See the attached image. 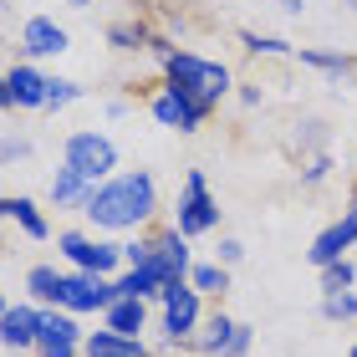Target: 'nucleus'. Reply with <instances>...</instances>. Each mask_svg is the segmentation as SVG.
<instances>
[{
	"mask_svg": "<svg viewBox=\"0 0 357 357\" xmlns=\"http://www.w3.org/2000/svg\"><path fill=\"white\" fill-rule=\"evenodd\" d=\"M82 215L97 225V230H149L153 215H158V184H153V174L149 169H128V174H112L102 178L92 194H87V204H82Z\"/></svg>",
	"mask_w": 357,
	"mask_h": 357,
	"instance_id": "1",
	"label": "nucleus"
},
{
	"mask_svg": "<svg viewBox=\"0 0 357 357\" xmlns=\"http://www.w3.org/2000/svg\"><path fill=\"white\" fill-rule=\"evenodd\" d=\"M158 67H164V87L169 92L189 97L194 107H209V112H215L225 97H230V87H235L230 67H225V61H209L199 52H174V56L158 61Z\"/></svg>",
	"mask_w": 357,
	"mask_h": 357,
	"instance_id": "2",
	"label": "nucleus"
},
{
	"mask_svg": "<svg viewBox=\"0 0 357 357\" xmlns=\"http://www.w3.org/2000/svg\"><path fill=\"white\" fill-rule=\"evenodd\" d=\"M61 164L72 174H82L97 189L102 178L118 174V143H112L102 128H77V133H67V143H61Z\"/></svg>",
	"mask_w": 357,
	"mask_h": 357,
	"instance_id": "3",
	"label": "nucleus"
},
{
	"mask_svg": "<svg viewBox=\"0 0 357 357\" xmlns=\"http://www.w3.org/2000/svg\"><path fill=\"white\" fill-rule=\"evenodd\" d=\"M169 225H174L184 240H199V235H215V230H220V199L209 194V184H204L199 169L184 174V184H178V199H174V220H169Z\"/></svg>",
	"mask_w": 357,
	"mask_h": 357,
	"instance_id": "4",
	"label": "nucleus"
},
{
	"mask_svg": "<svg viewBox=\"0 0 357 357\" xmlns=\"http://www.w3.org/2000/svg\"><path fill=\"white\" fill-rule=\"evenodd\" d=\"M56 250L67 255V266L72 271H82V275H118L123 266V245H112V240H97V235H82V230H61L56 235Z\"/></svg>",
	"mask_w": 357,
	"mask_h": 357,
	"instance_id": "5",
	"label": "nucleus"
},
{
	"mask_svg": "<svg viewBox=\"0 0 357 357\" xmlns=\"http://www.w3.org/2000/svg\"><path fill=\"white\" fill-rule=\"evenodd\" d=\"M199 291H194L189 281H174V286H164V296H158V306H164V337L174 347H189L194 342V332H199V321H204V312H199Z\"/></svg>",
	"mask_w": 357,
	"mask_h": 357,
	"instance_id": "6",
	"label": "nucleus"
},
{
	"mask_svg": "<svg viewBox=\"0 0 357 357\" xmlns=\"http://www.w3.org/2000/svg\"><path fill=\"white\" fill-rule=\"evenodd\" d=\"M118 301V286L107 275H82V271H61V312L72 317H92V312H107Z\"/></svg>",
	"mask_w": 357,
	"mask_h": 357,
	"instance_id": "7",
	"label": "nucleus"
},
{
	"mask_svg": "<svg viewBox=\"0 0 357 357\" xmlns=\"http://www.w3.org/2000/svg\"><path fill=\"white\" fill-rule=\"evenodd\" d=\"M82 327H77L72 312L61 306H46L41 312V332H36V357H82Z\"/></svg>",
	"mask_w": 357,
	"mask_h": 357,
	"instance_id": "8",
	"label": "nucleus"
},
{
	"mask_svg": "<svg viewBox=\"0 0 357 357\" xmlns=\"http://www.w3.org/2000/svg\"><path fill=\"white\" fill-rule=\"evenodd\" d=\"M357 245V194H352V204L337 215L327 230H321L317 240H312V250H306V261H312L317 271L321 266H332V261H347V250Z\"/></svg>",
	"mask_w": 357,
	"mask_h": 357,
	"instance_id": "9",
	"label": "nucleus"
},
{
	"mask_svg": "<svg viewBox=\"0 0 357 357\" xmlns=\"http://www.w3.org/2000/svg\"><path fill=\"white\" fill-rule=\"evenodd\" d=\"M149 112H153L158 128H174V133H199V128L209 123V107H194L189 97L169 92L164 82H158V92L149 97Z\"/></svg>",
	"mask_w": 357,
	"mask_h": 357,
	"instance_id": "10",
	"label": "nucleus"
},
{
	"mask_svg": "<svg viewBox=\"0 0 357 357\" xmlns=\"http://www.w3.org/2000/svg\"><path fill=\"white\" fill-rule=\"evenodd\" d=\"M153 230V266L169 275V286L174 281H189V266H194V255H189V240L174 230V225H149Z\"/></svg>",
	"mask_w": 357,
	"mask_h": 357,
	"instance_id": "11",
	"label": "nucleus"
},
{
	"mask_svg": "<svg viewBox=\"0 0 357 357\" xmlns=\"http://www.w3.org/2000/svg\"><path fill=\"white\" fill-rule=\"evenodd\" d=\"M36 332H41V306H31V301L6 306V317H0V342L10 352H36Z\"/></svg>",
	"mask_w": 357,
	"mask_h": 357,
	"instance_id": "12",
	"label": "nucleus"
},
{
	"mask_svg": "<svg viewBox=\"0 0 357 357\" xmlns=\"http://www.w3.org/2000/svg\"><path fill=\"white\" fill-rule=\"evenodd\" d=\"M6 92H10V107L21 112H41L46 107V72L36 61H15L6 72Z\"/></svg>",
	"mask_w": 357,
	"mask_h": 357,
	"instance_id": "13",
	"label": "nucleus"
},
{
	"mask_svg": "<svg viewBox=\"0 0 357 357\" xmlns=\"http://www.w3.org/2000/svg\"><path fill=\"white\" fill-rule=\"evenodd\" d=\"M67 46H72L67 26H56L52 15H31V21L21 26V52H26V61H36V56H61Z\"/></svg>",
	"mask_w": 357,
	"mask_h": 357,
	"instance_id": "14",
	"label": "nucleus"
},
{
	"mask_svg": "<svg viewBox=\"0 0 357 357\" xmlns=\"http://www.w3.org/2000/svg\"><path fill=\"white\" fill-rule=\"evenodd\" d=\"M0 220H15V230L31 240H52V225H46L41 204L26 199V194H0Z\"/></svg>",
	"mask_w": 357,
	"mask_h": 357,
	"instance_id": "15",
	"label": "nucleus"
},
{
	"mask_svg": "<svg viewBox=\"0 0 357 357\" xmlns=\"http://www.w3.org/2000/svg\"><path fill=\"white\" fill-rule=\"evenodd\" d=\"M112 286H118V296H133V301H158V296H164V286H169V275L149 261V266H128L123 275H112Z\"/></svg>",
	"mask_w": 357,
	"mask_h": 357,
	"instance_id": "16",
	"label": "nucleus"
},
{
	"mask_svg": "<svg viewBox=\"0 0 357 357\" xmlns=\"http://www.w3.org/2000/svg\"><path fill=\"white\" fill-rule=\"evenodd\" d=\"M235 327L240 321L235 317H225V312H215L209 321H199V332H194V352H204V357H225L230 352V342H235Z\"/></svg>",
	"mask_w": 357,
	"mask_h": 357,
	"instance_id": "17",
	"label": "nucleus"
},
{
	"mask_svg": "<svg viewBox=\"0 0 357 357\" xmlns=\"http://www.w3.org/2000/svg\"><path fill=\"white\" fill-rule=\"evenodd\" d=\"M102 327L118 332V337H138L143 327H149V301H133V296H118L102 312Z\"/></svg>",
	"mask_w": 357,
	"mask_h": 357,
	"instance_id": "18",
	"label": "nucleus"
},
{
	"mask_svg": "<svg viewBox=\"0 0 357 357\" xmlns=\"http://www.w3.org/2000/svg\"><path fill=\"white\" fill-rule=\"evenodd\" d=\"M82 357H149V347L138 337H118V332H87L82 337Z\"/></svg>",
	"mask_w": 357,
	"mask_h": 357,
	"instance_id": "19",
	"label": "nucleus"
},
{
	"mask_svg": "<svg viewBox=\"0 0 357 357\" xmlns=\"http://www.w3.org/2000/svg\"><path fill=\"white\" fill-rule=\"evenodd\" d=\"M46 194H52V204H56V209H82V204H87V194H92V184H87L82 174H72L67 164H61V169L52 174V189H46Z\"/></svg>",
	"mask_w": 357,
	"mask_h": 357,
	"instance_id": "20",
	"label": "nucleus"
},
{
	"mask_svg": "<svg viewBox=\"0 0 357 357\" xmlns=\"http://www.w3.org/2000/svg\"><path fill=\"white\" fill-rule=\"evenodd\" d=\"M26 291H31V306H56L61 301V271L56 266H31L26 271Z\"/></svg>",
	"mask_w": 357,
	"mask_h": 357,
	"instance_id": "21",
	"label": "nucleus"
},
{
	"mask_svg": "<svg viewBox=\"0 0 357 357\" xmlns=\"http://www.w3.org/2000/svg\"><path fill=\"white\" fill-rule=\"evenodd\" d=\"M291 56H296L301 67L327 72V77H352V72H357V56H347V52H312V46H296Z\"/></svg>",
	"mask_w": 357,
	"mask_h": 357,
	"instance_id": "22",
	"label": "nucleus"
},
{
	"mask_svg": "<svg viewBox=\"0 0 357 357\" xmlns=\"http://www.w3.org/2000/svg\"><path fill=\"white\" fill-rule=\"evenodd\" d=\"M189 286L199 291V296H225V291H230V266H220V261H194V266H189Z\"/></svg>",
	"mask_w": 357,
	"mask_h": 357,
	"instance_id": "23",
	"label": "nucleus"
},
{
	"mask_svg": "<svg viewBox=\"0 0 357 357\" xmlns=\"http://www.w3.org/2000/svg\"><path fill=\"white\" fill-rule=\"evenodd\" d=\"M107 41L118 46V52H153L158 31H149L143 21H118V26H107Z\"/></svg>",
	"mask_w": 357,
	"mask_h": 357,
	"instance_id": "24",
	"label": "nucleus"
},
{
	"mask_svg": "<svg viewBox=\"0 0 357 357\" xmlns=\"http://www.w3.org/2000/svg\"><path fill=\"white\" fill-rule=\"evenodd\" d=\"M82 92H87V87H82V82H72V77H46V112L72 107Z\"/></svg>",
	"mask_w": 357,
	"mask_h": 357,
	"instance_id": "25",
	"label": "nucleus"
},
{
	"mask_svg": "<svg viewBox=\"0 0 357 357\" xmlns=\"http://www.w3.org/2000/svg\"><path fill=\"white\" fill-rule=\"evenodd\" d=\"M352 281H357V266H352V261H332V266H321V296L352 291Z\"/></svg>",
	"mask_w": 357,
	"mask_h": 357,
	"instance_id": "26",
	"label": "nucleus"
},
{
	"mask_svg": "<svg viewBox=\"0 0 357 357\" xmlns=\"http://www.w3.org/2000/svg\"><path fill=\"white\" fill-rule=\"evenodd\" d=\"M240 41H245V52H255V56H291V52H296L291 41H281V36H261V31H240Z\"/></svg>",
	"mask_w": 357,
	"mask_h": 357,
	"instance_id": "27",
	"label": "nucleus"
},
{
	"mask_svg": "<svg viewBox=\"0 0 357 357\" xmlns=\"http://www.w3.org/2000/svg\"><path fill=\"white\" fill-rule=\"evenodd\" d=\"M321 317H327V321H352V317H357V296H352V291L321 296Z\"/></svg>",
	"mask_w": 357,
	"mask_h": 357,
	"instance_id": "28",
	"label": "nucleus"
},
{
	"mask_svg": "<svg viewBox=\"0 0 357 357\" xmlns=\"http://www.w3.org/2000/svg\"><path fill=\"white\" fill-rule=\"evenodd\" d=\"M149 261H153V230H143V235H133L123 245V271L128 266H149Z\"/></svg>",
	"mask_w": 357,
	"mask_h": 357,
	"instance_id": "29",
	"label": "nucleus"
},
{
	"mask_svg": "<svg viewBox=\"0 0 357 357\" xmlns=\"http://www.w3.org/2000/svg\"><path fill=\"white\" fill-rule=\"evenodd\" d=\"M21 158H31V138H0V164H21Z\"/></svg>",
	"mask_w": 357,
	"mask_h": 357,
	"instance_id": "30",
	"label": "nucleus"
},
{
	"mask_svg": "<svg viewBox=\"0 0 357 357\" xmlns=\"http://www.w3.org/2000/svg\"><path fill=\"white\" fill-rule=\"evenodd\" d=\"M250 342H255V327H245V321H240V327H235V342H230V352H225V357H245Z\"/></svg>",
	"mask_w": 357,
	"mask_h": 357,
	"instance_id": "31",
	"label": "nucleus"
},
{
	"mask_svg": "<svg viewBox=\"0 0 357 357\" xmlns=\"http://www.w3.org/2000/svg\"><path fill=\"white\" fill-rule=\"evenodd\" d=\"M240 255H245V245H240L235 235H225V240H220V255H215V261H220V266H235Z\"/></svg>",
	"mask_w": 357,
	"mask_h": 357,
	"instance_id": "32",
	"label": "nucleus"
},
{
	"mask_svg": "<svg viewBox=\"0 0 357 357\" xmlns=\"http://www.w3.org/2000/svg\"><path fill=\"white\" fill-rule=\"evenodd\" d=\"M327 169H332V158H327V153L312 158V169H306V184H321V178H327Z\"/></svg>",
	"mask_w": 357,
	"mask_h": 357,
	"instance_id": "33",
	"label": "nucleus"
},
{
	"mask_svg": "<svg viewBox=\"0 0 357 357\" xmlns=\"http://www.w3.org/2000/svg\"><path fill=\"white\" fill-rule=\"evenodd\" d=\"M240 102H245V107H261V87H240Z\"/></svg>",
	"mask_w": 357,
	"mask_h": 357,
	"instance_id": "34",
	"label": "nucleus"
},
{
	"mask_svg": "<svg viewBox=\"0 0 357 357\" xmlns=\"http://www.w3.org/2000/svg\"><path fill=\"white\" fill-rule=\"evenodd\" d=\"M0 112H10V92H6V72H0Z\"/></svg>",
	"mask_w": 357,
	"mask_h": 357,
	"instance_id": "35",
	"label": "nucleus"
},
{
	"mask_svg": "<svg viewBox=\"0 0 357 357\" xmlns=\"http://www.w3.org/2000/svg\"><path fill=\"white\" fill-rule=\"evenodd\" d=\"M281 6H286L291 15H301V0H281Z\"/></svg>",
	"mask_w": 357,
	"mask_h": 357,
	"instance_id": "36",
	"label": "nucleus"
},
{
	"mask_svg": "<svg viewBox=\"0 0 357 357\" xmlns=\"http://www.w3.org/2000/svg\"><path fill=\"white\" fill-rule=\"evenodd\" d=\"M67 6H92V0H67Z\"/></svg>",
	"mask_w": 357,
	"mask_h": 357,
	"instance_id": "37",
	"label": "nucleus"
},
{
	"mask_svg": "<svg viewBox=\"0 0 357 357\" xmlns=\"http://www.w3.org/2000/svg\"><path fill=\"white\" fill-rule=\"evenodd\" d=\"M6 306H10V301H6V296H0V317H6Z\"/></svg>",
	"mask_w": 357,
	"mask_h": 357,
	"instance_id": "38",
	"label": "nucleus"
},
{
	"mask_svg": "<svg viewBox=\"0 0 357 357\" xmlns=\"http://www.w3.org/2000/svg\"><path fill=\"white\" fill-rule=\"evenodd\" d=\"M347 357H357V342H352V352H347Z\"/></svg>",
	"mask_w": 357,
	"mask_h": 357,
	"instance_id": "39",
	"label": "nucleus"
}]
</instances>
